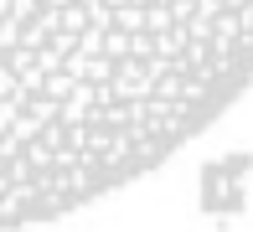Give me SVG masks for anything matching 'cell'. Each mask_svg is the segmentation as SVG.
<instances>
[{"mask_svg": "<svg viewBox=\"0 0 253 232\" xmlns=\"http://www.w3.org/2000/svg\"><path fill=\"white\" fill-rule=\"evenodd\" d=\"M253 88V0H0V232L145 181Z\"/></svg>", "mask_w": 253, "mask_h": 232, "instance_id": "1", "label": "cell"}]
</instances>
